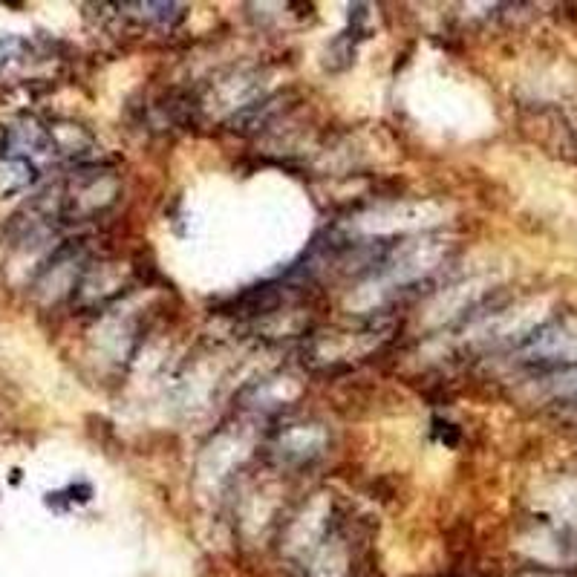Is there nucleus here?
Returning <instances> with one entry per match:
<instances>
[{
	"label": "nucleus",
	"mask_w": 577,
	"mask_h": 577,
	"mask_svg": "<svg viewBox=\"0 0 577 577\" xmlns=\"http://www.w3.org/2000/svg\"><path fill=\"white\" fill-rule=\"evenodd\" d=\"M24 38H15V35H9V38H0V70H6L15 58H21V52H24Z\"/></svg>",
	"instance_id": "obj_1"
}]
</instances>
